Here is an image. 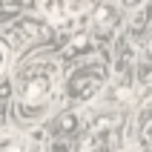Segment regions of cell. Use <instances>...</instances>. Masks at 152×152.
Returning <instances> with one entry per match:
<instances>
[{"mask_svg":"<svg viewBox=\"0 0 152 152\" xmlns=\"http://www.w3.org/2000/svg\"><path fill=\"white\" fill-rule=\"evenodd\" d=\"M55 92V66L52 63H32L17 77V95H20V112L37 115L49 103Z\"/></svg>","mask_w":152,"mask_h":152,"instance_id":"cell-1","label":"cell"},{"mask_svg":"<svg viewBox=\"0 0 152 152\" xmlns=\"http://www.w3.org/2000/svg\"><path fill=\"white\" fill-rule=\"evenodd\" d=\"M103 80H106V75H103L101 66H83L69 77V92H72V98L86 101V98H92L103 86Z\"/></svg>","mask_w":152,"mask_h":152,"instance_id":"cell-2","label":"cell"},{"mask_svg":"<svg viewBox=\"0 0 152 152\" xmlns=\"http://www.w3.org/2000/svg\"><path fill=\"white\" fill-rule=\"evenodd\" d=\"M115 26H118V9L109 6V3H101L92 12V29L98 34H112Z\"/></svg>","mask_w":152,"mask_h":152,"instance_id":"cell-3","label":"cell"},{"mask_svg":"<svg viewBox=\"0 0 152 152\" xmlns=\"http://www.w3.org/2000/svg\"><path fill=\"white\" fill-rule=\"evenodd\" d=\"M103 144H106V135H103V132H89V135L80 141V152H98Z\"/></svg>","mask_w":152,"mask_h":152,"instance_id":"cell-4","label":"cell"},{"mask_svg":"<svg viewBox=\"0 0 152 152\" xmlns=\"http://www.w3.org/2000/svg\"><path fill=\"white\" fill-rule=\"evenodd\" d=\"M89 49H92V37L89 34H72V43H69V52L72 55H83Z\"/></svg>","mask_w":152,"mask_h":152,"instance_id":"cell-5","label":"cell"},{"mask_svg":"<svg viewBox=\"0 0 152 152\" xmlns=\"http://www.w3.org/2000/svg\"><path fill=\"white\" fill-rule=\"evenodd\" d=\"M37 34H40V23H34V20H23L20 23V37L29 40V37H37Z\"/></svg>","mask_w":152,"mask_h":152,"instance_id":"cell-6","label":"cell"},{"mask_svg":"<svg viewBox=\"0 0 152 152\" xmlns=\"http://www.w3.org/2000/svg\"><path fill=\"white\" fill-rule=\"evenodd\" d=\"M77 126V118L75 115H63V118L55 124V132H69V129H75Z\"/></svg>","mask_w":152,"mask_h":152,"instance_id":"cell-7","label":"cell"},{"mask_svg":"<svg viewBox=\"0 0 152 152\" xmlns=\"http://www.w3.org/2000/svg\"><path fill=\"white\" fill-rule=\"evenodd\" d=\"M12 152H40V149H37L32 141H20V144H15V149H12Z\"/></svg>","mask_w":152,"mask_h":152,"instance_id":"cell-8","label":"cell"},{"mask_svg":"<svg viewBox=\"0 0 152 152\" xmlns=\"http://www.w3.org/2000/svg\"><path fill=\"white\" fill-rule=\"evenodd\" d=\"M6 63H9V52H6V46L0 43V72L6 69Z\"/></svg>","mask_w":152,"mask_h":152,"instance_id":"cell-9","label":"cell"},{"mask_svg":"<svg viewBox=\"0 0 152 152\" xmlns=\"http://www.w3.org/2000/svg\"><path fill=\"white\" fill-rule=\"evenodd\" d=\"M144 60H149V63H152V37L144 43Z\"/></svg>","mask_w":152,"mask_h":152,"instance_id":"cell-10","label":"cell"},{"mask_svg":"<svg viewBox=\"0 0 152 152\" xmlns=\"http://www.w3.org/2000/svg\"><path fill=\"white\" fill-rule=\"evenodd\" d=\"M141 3H144V0H121V6H124V9H138Z\"/></svg>","mask_w":152,"mask_h":152,"instance_id":"cell-11","label":"cell"},{"mask_svg":"<svg viewBox=\"0 0 152 152\" xmlns=\"http://www.w3.org/2000/svg\"><path fill=\"white\" fill-rule=\"evenodd\" d=\"M9 92H12V86L3 80V83H0V98H9Z\"/></svg>","mask_w":152,"mask_h":152,"instance_id":"cell-12","label":"cell"}]
</instances>
